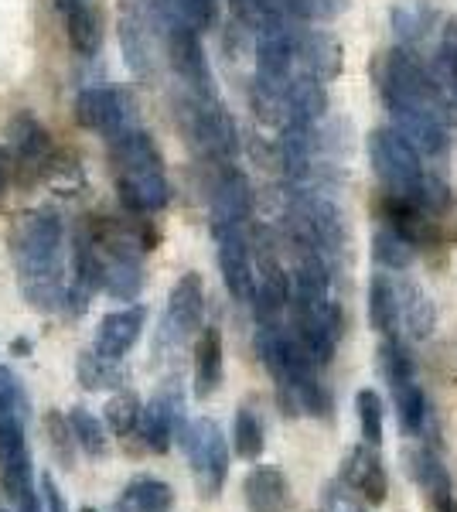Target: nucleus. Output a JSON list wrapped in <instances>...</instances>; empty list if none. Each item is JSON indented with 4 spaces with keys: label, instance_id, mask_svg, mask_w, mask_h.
Listing matches in <instances>:
<instances>
[{
    "label": "nucleus",
    "instance_id": "ddd939ff",
    "mask_svg": "<svg viewBox=\"0 0 457 512\" xmlns=\"http://www.w3.org/2000/svg\"><path fill=\"white\" fill-rule=\"evenodd\" d=\"M205 318V280L202 274H185L168 294V332L185 338L202 328Z\"/></svg>",
    "mask_w": 457,
    "mask_h": 512
},
{
    "label": "nucleus",
    "instance_id": "c9c22d12",
    "mask_svg": "<svg viewBox=\"0 0 457 512\" xmlns=\"http://www.w3.org/2000/svg\"><path fill=\"white\" fill-rule=\"evenodd\" d=\"M69 424H72V431H76L79 448L89 451L93 458H103V454H106V431H103V424H99V420L89 414L86 407H72L69 410Z\"/></svg>",
    "mask_w": 457,
    "mask_h": 512
},
{
    "label": "nucleus",
    "instance_id": "dca6fc26",
    "mask_svg": "<svg viewBox=\"0 0 457 512\" xmlns=\"http://www.w3.org/2000/svg\"><path fill=\"white\" fill-rule=\"evenodd\" d=\"M389 117H393V130H400V134L410 140L420 158L430 161V158L447 154L451 137H447V127L437 117L420 113V110H389Z\"/></svg>",
    "mask_w": 457,
    "mask_h": 512
},
{
    "label": "nucleus",
    "instance_id": "58836bf2",
    "mask_svg": "<svg viewBox=\"0 0 457 512\" xmlns=\"http://www.w3.org/2000/svg\"><path fill=\"white\" fill-rule=\"evenodd\" d=\"M348 0H284L287 14L301 21H331L345 11Z\"/></svg>",
    "mask_w": 457,
    "mask_h": 512
},
{
    "label": "nucleus",
    "instance_id": "6ab92c4d",
    "mask_svg": "<svg viewBox=\"0 0 457 512\" xmlns=\"http://www.w3.org/2000/svg\"><path fill=\"white\" fill-rule=\"evenodd\" d=\"M243 495L249 512H287L290 509V482L280 468L256 465L246 475Z\"/></svg>",
    "mask_w": 457,
    "mask_h": 512
},
{
    "label": "nucleus",
    "instance_id": "a18cd8bd",
    "mask_svg": "<svg viewBox=\"0 0 457 512\" xmlns=\"http://www.w3.org/2000/svg\"><path fill=\"white\" fill-rule=\"evenodd\" d=\"M21 512H41V506H38V499L24 502V506H21Z\"/></svg>",
    "mask_w": 457,
    "mask_h": 512
},
{
    "label": "nucleus",
    "instance_id": "a878e982",
    "mask_svg": "<svg viewBox=\"0 0 457 512\" xmlns=\"http://www.w3.org/2000/svg\"><path fill=\"white\" fill-rule=\"evenodd\" d=\"M372 260H376L382 270H406L417 260V243H410V239L403 233H396L393 226H382L379 233L372 236Z\"/></svg>",
    "mask_w": 457,
    "mask_h": 512
},
{
    "label": "nucleus",
    "instance_id": "6e6552de",
    "mask_svg": "<svg viewBox=\"0 0 457 512\" xmlns=\"http://www.w3.org/2000/svg\"><path fill=\"white\" fill-rule=\"evenodd\" d=\"M185 130L209 158L226 161L239 147L236 123H232L229 113L215 103V96H191L188 113H185Z\"/></svg>",
    "mask_w": 457,
    "mask_h": 512
},
{
    "label": "nucleus",
    "instance_id": "a19ab883",
    "mask_svg": "<svg viewBox=\"0 0 457 512\" xmlns=\"http://www.w3.org/2000/svg\"><path fill=\"white\" fill-rule=\"evenodd\" d=\"M171 4H174V11L191 24V28L205 31L215 24V0H171Z\"/></svg>",
    "mask_w": 457,
    "mask_h": 512
},
{
    "label": "nucleus",
    "instance_id": "20e7f679",
    "mask_svg": "<svg viewBox=\"0 0 457 512\" xmlns=\"http://www.w3.org/2000/svg\"><path fill=\"white\" fill-rule=\"evenodd\" d=\"M369 164L389 195H400V198L417 202L423 178H427V168H423V158L413 151V144L400 134V130H393V127L372 130L369 134Z\"/></svg>",
    "mask_w": 457,
    "mask_h": 512
},
{
    "label": "nucleus",
    "instance_id": "4468645a",
    "mask_svg": "<svg viewBox=\"0 0 457 512\" xmlns=\"http://www.w3.org/2000/svg\"><path fill=\"white\" fill-rule=\"evenodd\" d=\"M406 458V472L413 475V482L420 485L423 495L430 499V506L437 512H454V492H451V475L440 465V458L430 448H410L403 454Z\"/></svg>",
    "mask_w": 457,
    "mask_h": 512
},
{
    "label": "nucleus",
    "instance_id": "c03bdc74",
    "mask_svg": "<svg viewBox=\"0 0 457 512\" xmlns=\"http://www.w3.org/2000/svg\"><path fill=\"white\" fill-rule=\"evenodd\" d=\"M7 188V168H4V158H0V195H4Z\"/></svg>",
    "mask_w": 457,
    "mask_h": 512
},
{
    "label": "nucleus",
    "instance_id": "b1692460",
    "mask_svg": "<svg viewBox=\"0 0 457 512\" xmlns=\"http://www.w3.org/2000/svg\"><path fill=\"white\" fill-rule=\"evenodd\" d=\"M174 506V492L168 482L151 475H140L123 489L120 502H116V512H171Z\"/></svg>",
    "mask_w": 457,
    "mask_h": 512
},
{
    "label": "nucleus",
    "instance_id": "a211bd4d",
    "mask_svg": "<svg viewBox=\"0 0 457 512\" xmlns=\"http://www.w3.org/2000/svg\"><path fill=\"white\" fill-rule=\"evenodd\" d=\"M379 212H382V222L386 226H393L396 233H403L410 243H434L437 239V222L430 219L427 209H420L417 202H410V198H400V195H389L379 202Z\"/></svg>",
    "mask_w": 457,
    "mask_h": 512
},
{
    "label": "nucleus",
    "instance_id": "37998d69",
    "mask_svg": "<svg viewBox=\"0 0 457 512\" xmlns=\"http://www.w3.org/2000/svg\"><path fill=\"white\" fill-rule=\"evenodd\" d=\"M38 485H41V499H45V506H48V512H69V502H65V495H62V489L55 485V478L52 475H41L38 478Z\"/></svg>",
    "mask_w": 457,
    "mask_h": 512
},
{
    "label": "nucleus",
    "instance_id": "39448f33",
    "mask_svg": "<svg viewBox=\"0 0 457 512\" xmlns=\"http://www.w3.org/2000/svg\"><path fill=\"white\" fill-rule=\"evenodd\" d=\"M178 444L188 454L198 489L205 495H219L229 475V444H226V437H222V427L215 424V420L202 417L185 427Z\"/></svg>",
    "mask_w": 457,
    "mask_h": 512
},
{
    "label": "nucleus",
    "instance_id": "c756f323",
    "mask_svg": "<svg viewBox=\"0 0 457 512\" xmlns=\"http://www.w3.org/2000/svg\"><path fill=\"white\" fill-rule=\"evenodd\" d=\"M379 373L389 383V390H396V386L417 379V369H413V359H410V352H406V345L400 342V335L382 338V345H379Z\"/></svg>",
    "mask_w": 457,
    "mask_h": 512
},
{
    "label": "nucleus",
    "instance_id": "cd10ccee",
    "mask_svg": "<svg viewBox=\"0 0 457 512\" xmlns=\"http://www.w3.org/2000/svg\"><path fill=\"white\" fill-rule=\"evenodd\" d=\"M400 311H403V325L410 328L413 338H427L434 332V304L430 297L420 291L417 284H400Z\"/></svg>",
    "mask_w": 457,
    "mask_h": 512
},
{
    "label": "nucleus",
    "instance_id": "72a5a7b5",
    "mask_svg": "<svg viewBox=\"0 0 457 512\" xmlns=\"http://www.w3.org/2000/svg\"><path fill=\"white\" fill-rule=\"evenodd\" d=\"M45 434H48V444H52L55 458L62 461L65 468H72V461H76V431H72L69 417L58 414V410H48L45 414Z\"/></svg>",
    "mask_w": 457,
    "mask_h": 512
},
{
    "label": "nucleus",
    "instance_id": "2eb2a0df",
    "mask_svg": "<svg viewBox=\"0 0 457 512\" xmlns=\"http://www.w3.org/2000/svg\"><path fill=\"white\" fill-rule=\"evenodd\" d=\"M147 325V311L140 304H130V308L110 311L103 321H99V332H96V352L110 355V359L120 362L123 355L137 345L140 332Z\"/></svg>",
    "mask_w": 457,
    "mask_h": 512
},
{
    "label": "nucleus",
    "instance_id": "7ed1b4c3",
    "mask_svg": "<svg viewBox=\"0 0 457 512\" xmlns=\"http://www.w3.org/2000/svg\"><path fill=\"white\" fill-rule=\"evenodd\" d=\"M376 82L386 110H420L437 117L440 123H457V99L447 96L434 79V72L423 69L420 59L406 48H393L376 65Z\"/></svg>",
    "mask_w": 457,
    "mask_h": 512
},
{
    "label": "nucleus",
    "instance_id": "9b49d317",
    "mask_svg": "<svg viewBox=\"0 0 457 512\" xmlns=\"http://www.w3.org/2000/svg\"><path fill=\"white\" fill-rule=\"evenodd\" d=\"M342 482L352 492L362 495V502L369 506H382L389 495V478L386 468H382V458L376 451V444H359V448L348 451L345 465H342Z\"/></svg>",
    "mask_w": 457,
    "mask_h": 512
},
{
    "label": "nucleus",
    "instance_id": "79ce46f5",
    "mask_svg": "<svg viewBox=\"0 0 457 512\" xmlns=\"http://www.w3.org/2000/svg\"><path fill=\"white\" fill-rule=\"evenodd\" d=\"M324 512H365V506L355 499V492L342 482V485H331V489L324 492Z\"/></svg>",
    "mask_w": 457,
    "mask_h": 512
},
{
    "label": "nucleus",
    "instance_id": "de8ad7c7",
    "mask_svg": "<svg viewBox=\"0 0 457 512\" xmlns=\"http://www.w3.org/2000/svg\"><path fill=\"white\" fill-rule=\"evenodd\" d=\"M454 512H457V509H454Z\"/></svg>",
    "mask_w": 457,
    "mask_h": 512
},
{
    "label": "nucleus",
    "instance_id": "ea45409f",
    "mask_svg": "<svg viewBox=\"0 0 457 512\" xmlns=\"http://www.w3.org/2000/svg\"><path fill=\"white\" fill-rule=\"evenodd\" d=\"M430 72H434V79L440 82V89L457 99V45L454 41H444V45L437 48L434 69Z\"/></svg>",
    "mask_w": 457,
    "mask_h": 512
},
{
    "label": "nucleus",
    "instance_id": "423d86ee",
    "mask_svg": "<svg viewBox=\"0 0 457 512\" xmlns=\"http://www.w3.org/2000/svg\"><path fill=\"white\" fill-rule=\"evenodd\" d=\"M161 35H164V45H168L171 69L178 72L181 82H188V89L195 96H215L212 69H209V59H205L202 41H198V28H191L181 14L171 11L161 28Z\"/></svg>",
    "mask_w": 457,
    "mask_h": 512
},
{
    "label": "nucleus",
    "instance_id": "1a4fd4ad",
    "mask_svg": "<svg viewBox=\"0 0 457 512\" xmlns=\"http://www.w3.org/2000/svg\"><path fill=\"white\" fill-rule=\"evenodd\" d=\"M215 243H219V270L226 280L229 294L236 301H253L256 291V270L253 256H249L246 236L239 233V226H212Z\"/></svg>",
    "mask_w": 457,
    "mask_h": 512
},
{
    "label": "nucleus",
    "instance_id": "f257e3e1",
    "mask_svg": "<svg viewBox=\"0 0 457 512\" xmlns=\"http://www.w3.org/2000/svg\"><path fill=\"white\" fill-rule=\"evenodd\" d=\"M11 256L31 308L55 311L69 297L62 274V222L52 212H24L11 226Z\"/></svg>",
    "mask_w": 457,
    "mask_h": 512
},
{
    "label": "nucleus",
    "instance_id": "49530a36",
    "mask_svg": "<svg viewBox=\"0 0 457 512\" xmlns=\"http://www.w3.org/2000/svg\"><path fill=\"white\" fill-rule=\"evenodd\" d=\"M82 512H96V509H82Z\"/></svg>",
    "mask_w": 457,
    "mask_h": 512
},
{
    "label": "nucleus",
    "instance_id": "aec40b11",
    "mask_svg": "<svg viewBox=\"0 0 457 512\" xmlns=\"http://www.w3.org/2000/svg\"><path fill=\"white\" fill-rule=\"evenodd\" d=\"M297 55H301L307 76L328 82L342 72V45L328 31H304L297 38Z\"/></svg>",
    "mask_w": 457,
    "mask_h": 512
},
{
    "label": "nucleus",
    "instance_id": "f03ea898",
    "mask_svg": "<svg viewBox=\"0 0 457 512\" xmlns=\"http://www.w3.org/2000/svg\"><path fill=\"white\" fill-rule=\"evenodd\" d=\"M110 161L116 192H120L130 212L151 216V212H161L171 202V185L164 178L161 151L154 147L151 134L127 127L123 134L110 137Z\"/></svg>",
    "mask_w": 457,
    "mask_h": 512
},
{
    "label": "nucleus",
    "instance_id": "412c9836",
    "mask_svg": "<svg viewBox=\"0 0 457 512\" xmlns=\"http://www.w3.org/2000/svg\"><path fill=\"white\" fill-rule=\"evenodd\" d=\"M369 321L382 338L400 335L403 311H400V287L393 284V277L376 274L369 280Z\"/></svg>",
    "mask_w": 457,
    "mask_h": 512
},
{
    "label": "nucleus",
    "instance_id": "e433bc0d",
    "mask_svg": "<svg viewBox=\"0 0 457 512\" xmlns=\"http://www.w3.org/2000/svg\"><path fill=\"white\" fill-rule=\"evenodd\" d=\"M0 417L28 420V393L7 366H0Z\"/></svg>",
    "mask_w": 457,
    "mask_h": 512
},
{
    "label": "nucleus",
    "instance_id": "5701e85b",
    "mask_svg": "<svg viewBox=\"0 0 457 512\" xmlns=\"http://www.w3.org/2000/svg\"><path fill=\"white\" fill-rule=\"evenodd\" d=\"M7 140H11L14 154L31 164V168H41V164H48V158H52V140H48L45 127L28 117V113H18L11 123H7Z\"/></svg>",
    "mask_w": 457,
    "mask_h": 512
},
{
    "label": "nucleus",
    "instance_id": "4c0bfd02",
    "mask_svg": "<svg viewBox=\"0 0 457 512\" xmlns=\"http://www.w3.org/2000/svg\"><path fill=\"white\" fill-rule=\"evenodd\" d=\"M417 205H420V209H427L430 216H444V212L451 209V188H447L444 175H437V171L427 168V178H423Z\"/></svg>",
    "mask_w": 457,
    "mask_h": 512
},
{
    "label": "nucleus",
    "instance_id": "f8f14e48",
    "mask_svg": "<svg viewBox=\"0 0 457 512\" xmlns=\"http://www.w3.org/2000/svg\"><path fill=\"white\" fill-rule=\"evenodd\" d=\"M76 117L86 130L116 137L130 127L127 123V99L116 89H82L76 99Z\"/></svg>",
    "mask_w": 457,
    "mask_h": 512
},
{
    "label": "nucleus",
    "instance_id": "2f4dec72",
    "mask_svg": "<svg viewBox=\"0 0 457 512\" xmlns=\"http://www.w3.org/2000/svg\"><path fill=\"white\" fill-rule=\"evenodd\" d=\"M232 444H236V454L246 461H256L263 454V424L260 417L253 414L249 407H243L236 414V424H232Z\"/></svg>",
    "mask_w": 457,
    "mask_h": 512
},
{
    "label": "nucleus",
    "instance_id": "c85d7f7f",
    "mask_svg": "<svg viewBox=\"0 0 457 512\" xmlns=\"http://www.w3.org/2000/svg\"><path fill=\"white\" fill-rule=\"evenodd\" d=\"M393 400H396V417H400V427L406 434L417 437V434L427 431V414H430V410H427V396H423L417 379L396 386Z\"/></svg>",
    "mask_w": 457,
    "mask_h": 512
},
{
    "label": "nucleus",
    "instance_id": "393cba45",
    "mask_svg": "<svg viewBox=\"0 0 457 512\" xmlns=\"http://www.w3.org/2000/svg\"><path fill=\"white\" fill-rule=\"evenodd\" d=\"M58 11H62L65 21V35H69L72 48L82 55L99 52V21L93 14V7L86 0H55Z\"/></svg>",
    "mask_w": 457,
    "mask_h": 512
},
{
    "label": "nucleus",
    "instance_id": "f704fd0d",
    "mask_svg": "<svg viewBox=\"0 0 457 512\" xmlns=\"http://www.w3.org/2000/svg\"><path fill=\"white\" fill-rule=\"evenodd\" d=\"M355 410H359V427H362V441L365 444H382V431H386V424H382V400L376 390H359L355 393Z\"/></svg>",
    "mask_w": 457,
    "mask_h": 512
},
{
    "label": "nucleus",
    "instance_id": "7c9ffc66",
    "mask_svg": "<svg viewBox=\"0 0 457 512\" xmlns=\"http://www.w3.org/2000/svg\"><path fill=\"white\" fill-rule=\"evenodd\" d=\"M232 11H236V18L246 24V28L253 31H270V28H280L284 24V0H229Z\"/></svg>",
    "mask_w": 457,
    "mask_h": 512
},
{
    "label": "nucleus",
    "instance_id": "0eeeda50",
    "mask_svg": "<svg viewBox=\"0 0 457 512\" xmlns=\"http://www.w3.org/2000/svg\"><path fill=\"white\" fill-rule=\"evenodd\" d=\"M0 489L18 506L38 499L28 441H24V420L18 417H0Z\"/></svg>",
    "mask_w": 457,
    "mask_h": 512
},
{
    "label": "nucleus",
    "instance_id": "4be33fe9",
    "mask_svg": "<svg viewBox=\"0 0 457 512\" xmlns=\"http://www.w3.org/2000/svg\"><path fill=\"white\" fill-rule=\"evenodd\" d=\"M222 383V335L219 328H202L195 342V396L209 400Z\"/></svg>",
    "mask_w": 457,
    "mask_h": 512
},
{
    "label": "nucleus",
    "instance_id": "473e14b6",
    "mask_svg": "<svg viewBox=\"0 0 457 512\" xmlns=\"http://www.w3.org/2000/svg\"><path fill=\"white\" fill-rule=\"evenodd\" d=\"M106 427H110L113 434L127 437L134 434L140 427V417H144V407H140V400L134 393H116L110 396V403H106Z\"/></svg>",
    "mask_w": 457,
    "mask_h": 512
},
{
    "label": "nucleus",
    "instance_id": "f3484780",
    "mask_svg": "<svg viewBox=\"0 0 457 512\" xmlns=\"http://www.w3.org/2000/svg\"><path fill=\"white\" fill-rule=\"evenodd\" d=\"M253 212V195H249V181L239 171H222L212 192V226H243Z\"/></svg>",
    "mask_w": 457,
    "mask_h": 512
},
{
    "label": "nucleus",
    "instance_id": "9d476101",
    "mask_svg": "<svg viewBox=\"0 0 457 512\" xmlns=\"http://www.w3.org/2000/svg\"><path fill=\"white\" fill-rule=\"evenodd\" d=\"M185 414H181V396L178 393H161L157 400H151L144 407V417H140V441H144L147 451L164 454L174 441H181L185 434Z\"/></svg>",
    "mask_w": 457,
    "mask_h": 512
},
{
    "label": "nucleus",
    "instance_id": "bb28decb",
    "mask_svg": "<svg viewBox=\"0 0 457 512\" xmlns=\"http://www.w3.org/2000/svg\"><path fill=\"white\" fill-rule=\"evenodd\" d=\"M76 376L82 383V390H113V386H120V362L110 359V355L103 352H82L79 362H76Z\"/></svg>",
    "mask_w": 457,
    "mask_h": 512
}]
</instances>
